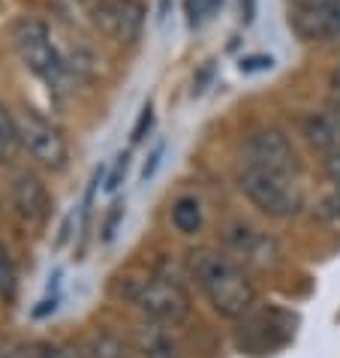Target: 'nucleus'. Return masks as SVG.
Masks as SVG:
<instances>
[{
  "mask_svg": "<svg viewBox=\"0 0 340 358\" xmlns=\"http://www.w3.org/2000/svg\"><path fill=\"white\" fill-rule=\"evenodd\" d=\"M190 268H193L205 298L211 301V307L220 316L241 320L250 307H253L256 301L253 283L247 280V274L226 253L211 250V247L196 250V253H190Z\"/></svg>",
  "mask_w": 340,
  "mask_h": 358,
  "instance_id": "obj_1",
  "label": "nucleus"
},
{
  "mask_svg": "<svg viewBox=\"0 0 340 358\" xmlns=\"http://www.w3.org/2000/svg\"><path fill=\"white\" fill-rule=\"evenodd\" d=\"M238 187L250 199V205L259 208L265 217H274V220L295 217L304 208V193L298 187L295 175H289V172L247 163L241 169V175H238Z\"/></svg>",
  "mask_w": 340,
  "mask_h": 358,
  "instance_id": "obj_2",
  "label": "nucleus"
},
{
  "mask_svg": "<svg viewBox=\"0 0 340 358\" xmlns=\"http://www.w3.org/2000/svg\"><path fill=\"white\" fill-rule=\"evenodd\" d=\"M13 43H15V52L22 57V64L31 69L34 76H39L48 87L61 91L66 85V66H64V57H61V48L55 45L52 34L43 22L36 18H24V22L15 24L13 31Z\"/></svg>",
  "mask_w": 340,
  "mask_h": 358,
  "instance_id": "obj_3",
  "label": "nucleus"
},
{
  "mask_svg": "<svg viewBox=\"0 0 340 358\" xmlns=\"http://www.w3.org/2000/svg\"><path fill=\"white\" fill-rule=\"evenodd\" d=\"M124 295L157 322L178 325L190 316V295L178 283H169L163 277H139V280H129L124 286Z\"/></svg>",
  "mask_w": 340,
  "mask_h": 358,
  "instance_id": "obj_4",
  "label": "nucleus"
},
{
  "mask_svg": "<svg viewBox=\"0 0 340 358\" xmlns=\"http://www.w3.org/2000/svg\"><path fill=\"white\" fill-rule=\"evenodd\" d=\"M15 124H18V142H22V148L39 166L55 169V172L66 166V160H69L66 138L61 136V130H57L52 121H45L34 108H24V112L15 117Z\"/></svg>",
  "mask_w": 340,
  "mask_h": 358,
  "instance_id": "obj_5",
  "label": "nucleus"
},
{
  "mask_svg": "<svg viewBox=\"0 0 340 358\" xmlns=\"http://www.w3.org/2000/svg\"><path fill=\"white\" fill-rule=\"evenodd\" d=\"M91 22L103 36L129 45L142 34L145 6L139 0H99L91 6Z\"/></svg>",
  "mask_w": 340,
  "mask_h": 358,
  "instance_id": "obj_6",
  "label": "nucleus"
},
{
  "mask_svg": "<svg viewBox=\"0 0 340 358\" xmlns=\"http://www.w3.org/2000/svg\"><path fill=\"white\" fill-rule=\"evenodd\" d=\"M292 31L307 43H328L340 39V0H313L298 3L289 15Z\"/></svg>",
  "mask_w": 340,
  "mask_h": 358,
  "instance_id": "obj_7",
  "label": "nucleus"
},
{
  "mask_svg": "<svg viewBox=\"0 0 340 358\" xmlns=\"http://www.w3.org/2000/svg\"><path fill=\"white\" fill-rule=\"evenodd\" d=\"M244 157L250 166H265V169H277V172H298V157L289 145V138L280 130H259L247 138L244 145Z\"/></svg>",
  "mask_w": 340,
  "mask_h": 358,
  "instance_id": "obj_8",
  "label": "nucleus"
},
{
  "mask_svg": "<svg viewBox=\"0 0 340 358\" xmlns=\"http://www.w3.org/2000/svg\"><path fill=\"white\" fill-rule=\"evenodd\" d=\"M9 196H13V211H15V217L24 226H31V229H39V226L48 220V214H52V196H48L45 184L39 181L36 175H31V172L15 175Z\"/></svg>",
  "mask_w": 340,
  "mask_h": 358,
  "instance_id": "obj_9",
  "label": "nucleus"
},
{
  "mask_svg": "<svg viewBox=\"0 0 340 358\" xmlns=\"http://www.w3.org/2000/svg\"><path fill=\"white\" fill-rule=\"evenodd\" d=\"M229 244L235 247V253H241L247 262H256V265H268L277 259V241L274 238H268L265 232H259L253 226H232L229 229Z\"/></svg>",
  "mask_w": 340,
  "mask_h": 358,
  "instance_id": "obj_10",
  "label": "nucleus"
},
{
  "mask_svg": "<svg viewBox=\"0 0 340 358\" xmlns=\"http://www.w3.org/2000/svg\"><path fill=\"white\" fill-rule=\"evenodd\" d=\"M304 136L316 151H340V112H316L304 117Z\"/></svg>",
  "mask_w": 340,
  "mask_h": 358,
  "instance_id": "obj_11",
  "label": "nucleus"
},
{
  "mask_svg": "<svg viewBox=\"0 0 340 358\" xmlns=\"http://www.w3.org/2000/svg\"><path fill=\"white\" fill-rule=\"evenodd\" d=\"M172 223L181 235H196L202 229V208H199L196 199H178L175 208H172Z\"/></svg>",
  "mask_w": 340,
  "mask_h": 358,
  "instance_id": "obj_12",
  "label": "nucleus"
},
{
  "mask_svg": "<svg viewBox=\"0 0 340 358\" xmlns=\"http://www.w3.org/2000/svg\"><path fill=\"white\" fill-rule=\"evenodd\" d=\"M18 145H22L18 142V124L9 115V108L0 103V157H13Z\"/></svg>",
  "mask_w": 340,
  "mask_h": 358,
  "instance_id": "obj_13",
  "label": "nucleus"
},
{
  "mask_svg": "<svg viewBox=\"0 0 340 358\" xmlns=\"http://www.w3.org/2000/svg\"><path fill=\"white\" fill-rule=\"evenodd\" d=\"M220 6H223V0H187V24L202 27L205 22H211Z\"/></svg>",
  "mask_w": 340,
  "mask_h": 358,
  "instance_id": "obj_14",
  "label": "nucleus"
},
{
  "mask_svg": "<svg viewBox=\"0 0 340 358\" xmlns=\"http://www.w3.org/2000/svg\"><path fill=\"white\" fill-rule=\"evenodd\" d=\"M87 358H124V346L115 341V337L108 334H99L94 337L91 343H87Z\"/></svg>",
  "mask_w": 340,
  "mask_h": 358,
  "instance_id": "obj_15",
  "label": "nucleus"
},
{
  "mask_svg": "<svg viewBox=\"0 0 340 358\" xmlns=\"http://www.w3.org/2000/svg\"><path fill=\"white\" fill-rule=\"evenodd\" d=\"M15 295V262L9 250L0 244V298H13Z\"/></svg>",
  "mask_w": 340,
  "mask_h": 358,
  "instance_id": "obj_16",
  "label": "nucleus"
},
{
  "mask_svg": "<svg viewBox=\"0 0 340 358\" xmlns=\"http://www.w3.org/2000/svg\"><path fill=\"white\" fill-rule=\"evenodd\" d=\"M0 358H43L39 343H22V341H6L0 343Z\"/></svg>",
  "mask_w": 340,
  "mask_h": 358,
  "instance_id": "obj_17",
  "label": "nucleus"
},
{
  "mask_svg": "<svg viewBox=\"0 0 340 358\" xmlns=\"http://www.w3.org/2000/svg\"><path fill=\"white\" fill-rule=\"evenodd\" d=\"M127 166H129V154H118V160H115V169H112V175L106 178V193H115L118 187H121L124 175H127Z\"/></svg>",
  "mask_w": 340,
  "mask_h": 358,
  "instance_id": "obj_18",
  "label": "nucleus"
},
{
  "mask_svg": "<svg viewBox=\"0 0 340 358\" xmlns=\"http://www.w3.org/2000/svg\"><path fill=\"white\" fill-rule=\"evenodd\" d=\"M39 346H43V358H87L85 352H78L66 343H39Z\"/></svg>",
  "mask_w": 340,
  "mask_h": 358,
  "instance_id": "obj_19",
  "label": "nucleus"
},
{
  "mask_svg": "<svg viewBox=\"0 0 340 358\" xmlns=\"http://www.w3.org/2000/svg\"><path fill=\"white\" fill-rule=\"evenodd\" d=\"M151 124H154V106L148 103L145 108H142V115H139V121H136V127H133V142L139 145L145 138V133L151 130Z\"/></svg>",
  "mask_w": 340,
  "mask_h": 358,
  "instance_id": "obj_20",
  "label": "nucleus"
},
{
  "mask_svg": "<svg viewBox=\"0 0 340 358\" xmlns=\"http://www.w3.org/2000/svg\"><path fill=\"white\" fill-rule=\"evenodd\" d=\"M163 154H166V145H157V148H154V154L148 157V163H145V169H142V181H145V184L151 181L154 175H157L160 163H163Z\"/></svg>",
  "mask_w": 340,
  "mask_h": 358,
  "instance_id": "obj_21",
  "label": "nucleus"
},
{
  "mask_svg": "<svg viewBox=\"0 0 340 358\" xmlns=\"http://www.w3.org/2000/svg\"><path fill=\"white\" fill-rule=\"evenodd\" d=\"M274 61L268 55H256V57H244L241 61V73H259V69H271Z\"/></svg>",
  "mask_w": 340,
  "mask_h": 358,
  "instance_id": "obj_22",
  "label": "nucleus"
},
{
  "mask_svg": "<svg viewBox=\"0 0 340 358\" xmlns=\"http://www.w3.org/2000/svg\"><path fill=\"white\" fill-rule=\"evenodd\" d=\"M323 169H325V175L332 178L334 184H340V151L328 154V157H325V163H323Z\"/></svg>",
  "mask_w": 340,
  "mask_h": 358,
  "instance_id": "obj_23",
  "label": "nucleus"
},
{
  "mask_svg": "<svg viewBox=\"0 0 340 358\" xmlns=\"http://www.w3.org/2000/svg\"><path fill=\"white\" fill-rule=\"evenodd\" d=\"M121 217H124V205H115V211L106 220V229H103V241H112L115 238V229H118V220H121Z\"/></svg>",
  "mask_w": 340,
  "mask_h": 358,
  "instance_id": "obj_24",
  "label": "nucleus"
},
{
  "mask_svg": "<svg viewBox=\"0 0 340 358\" xmlns=\"http://www.w3.org/2000/svg\"><path fill=\"white\" fill-rule=\"evenodd\" d=\"M323 208H325V214L340 217V184H337V190H334V193H328V196H325Z\"/></svg>",
  "mask_w": 340,
  "mask_h": 358,
  "instance_id": "obj_25",
  "label": "nucleus"
},
{
  "mask_svg": "<svg viewBox=\"0 0 340 358\" xmlns=\"http://www.w3.org/2000/svg\"><path fill=\"white\" fill-rule=\"evenodd\" d=\"M148 358H181L178 355L172 346H163V343H157V346H148V352H145Z\"/></svg>",
  "mask_w": 340,
  "mask_h": 358,
  "instance_id": "obj_26",
  "label": "nucleus"
},
{
  "mask_svg": "<svg viewBox=\"0 0 340 358\" xmlns=\"http://www.w3.org/2000/svg\"><path fill=\"white\" fill-rule=\"evenodd\" d=\"M332 91L340 96V66L334 69V73H332Z\"/></svg>",
  "mask_w": 340,
  "mask_h": 358,
  "instance_id": "obj_27",
  "label": "nucleus"
},
{
  "mask_svg": "<svg viewBox=\"0 0 340 358\" xmlns=\"http://www.w3.org/2000/svg\"><path fill=\"white\" fill-rule=\"evenodd\" d=\"M166 13H169V0H163V3H160V22L166 18Z\"/></svg>",
  "mask_w": 340,
  "mask_h": 358,
  "instance_id": "obj_28",
  "label": "nucleus"
}]
</instances>
